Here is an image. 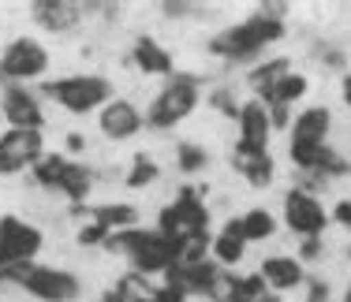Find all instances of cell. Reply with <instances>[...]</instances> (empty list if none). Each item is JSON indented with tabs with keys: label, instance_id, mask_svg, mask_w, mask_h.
Returning <instances> with one entry per match:
<instances>
[{
	"label": "cell",
	"instance_id": "6da1fadb",
	"mask_svg": "<svg viewBox=\"0 0 351 302\" xmlns=\"http://www.w3.org/2000/svg\"><path fill=\"white\" fill-rule=\"evenodd\" d=\"M105 250H112V254H128V262L135 273L149 276V273H169V268L180 262L183 247L180 242H172L169 235L161 231H149V228H128V231H112L105 242Z\"/></svg>",
	"mask_w": 351,
	"mask_h": 302
},
{
	"label": "cell",
	"instance_id": "7a4b0ae2",
	"mask_svg": "<svg viewBox=\"0 0 351 302\" xmlns=\"http://www.w3.org/2000/svg\"><path fill=\"white\" fill-rule=\"evenodd\" d=\"M157 231L169 235L180 247L213 242L210 239V209H206L202 187H180L176 201H169V205L161 209V216H157Z\"/></svg>",
	"mask_w": 351,
	"mask_h": 302
},
{
	"label": "cell",
	"instance_id": "3957f363",
	"mask_svg": "<svg viewBox=\"0 0 351 302\" xmlns=\"http://www.w3.org/2000/svg\"><path fill=\"white\" fill-rule=\"evenodd\" d=\"M284 38V19H273V15L258 12L243 19L239 27H228L221 30L217 38L210 41V53L224 56V60H250V56H258L265 45H273V41Z\"/></svg>",
	"mask_w": 351,
	"mask_h": 302
},
{
	"label": "cell",
	"instance_id": "277c9868",
	"mask_svg": "<svg viewBox=\"0 0 351 302\" xmlns=\"http://www.w3.org/2000/svg\"><path fill=\"white\" fill-rule=\"evenodd\" d=\"M41 94L49 101H56L71 116H90V112H101L108 101H112V82L105 75L79 71V75H64V79H49L41 86Z\"/></svg>",
	"mask_w": 351,
	"mask_h": 302
},
{
	"label": "cell",
	"instance_id": "5b68a950",
	"mask_svg": "<svg viewBox=\"0 0 351 302\" xmlns=\"http://www.w3.org/2000/svg\"><path fill=\"white\" fill-rule=\"evenodd\" d=\"M8 284L23 288L27 295H34L41 302H75L82 295V284L79 276L68 273V268H56V265H19V268H8Z\"/></svg>",
	"mask_w": 351,
	"mask_h": 302
},
{
	"label": "cell",
	"instance_id": "8992f818",
	"mask_svg": "<svg viewBox=\"0 0 351 302\" xmlns=\"http://www.w3.org/2000/svg\"><path fill=\"white\" fill-rule=\"evenodd\" d=\"M195 108H198V82L191 79V75H172V79L157 90V97L149 101L146 127L169 131V127H176V123L187 120Z\"/></svg>",
	"mask_w": 351,
	"mask_h": 302
},
{
	"label": "cell",
	"instance_id": "52a82bcc",
	"mask_svg": "<svg viewBox=\"0 0 351 302\" xmlns=\"http://www.w3.org/2000/svg\"><path fill=\"white\" fill-rule=\"evenodd\" d=\"M49 71V49L34 38H12L0 49V86H27Z\"/></svg>",
	"mask_w": 351,
	"mask_h": 302
},
{
	"label": "cell",
	"instance_id": "ba28073f",
	"mask_svg": "<svg viewBox=\"0 0 351 302\" xmlns=\"http://www.w3.org/2000/svg\"><path fill=\"white\" fill-rule=\"evenodd\" d=\"M329 127H332V112L325 105H314V108H303L291 123V142H288V153H291V164L299 172L314 164V157L325 149V138H329Z\"/></svg>",
	"mask_w": 351,
	"mask_h": 302
},
{
	"label": "cell",
	"instance_id": "9c48e42d",
	"mask_svg": "<svg viewBox=\"0 0 351 302\" xmlns=\"http://www.w3.org/2000/svg\"><path fill=\"white\" fill-rule=\"evenodd\" d=\"M45 247V235L34 228L30 221L8 213L0 216V268H19V265H34L38 250Z\"/></svg>",
	"mask_w": 351,
	"mask_h": 302
},
{
	"label": "cell",
	"instance_id": "30bf717a",
	"mask_svg": "<svg viewBox=\"0 0 351 302\" xmlns=\"http://www.w3.org/2000/svg\"><path fill=\"white\" fill-rule=\"evenodd\" d=\"M41 153H45V138H41V131L8 127L4 134H0V175L27 172V168L38 164Z\"/></svg>",
	"mask_w": 351,
	"mask_h": 302
},
{
	"label": "cell",
	"instance_id": "8fae6325",
	"mask_svg": "<svg viewBox=\"0 0 351 302\" xmlns=\"http://www.w3.org/2000/svg\"><path fill=\"white\" fill-rule=\"evenodd\" d=\"M284 224L295 235H303V239H317V235L325 231V224H329V216H325V205L311 194V190L291 187L288 194H284Z\"/></svg>",
	"mask_w": 351,
	"mask_h": 302
},
{
	"label": "cell",
	"instance_id": "7c38bea8",
	"mask_svg": "<svg viewBox=\"0 0 351 302\" xmlns=\"http://www.w3.org/2000/svg\"><path fill=\"white\" fill-rule=\"evenodd\" d=\"M0 116L19 131H41L45 127V108L41 97L27 86H0Z\"/></svg>",
	"mask_w": 351,
	"mask_h": 302
},
{
	"label": "cell",
	"instance_id": "4fadbf2b",
	"mask_svg": "<svg viewBox=\"0 0 351 302\" xmlns=\"http://www.w3.org/2000/svg\"><path fill=\"white\" fill-rule=\"evenodd\" d=\"M97 127H101V138H108V142H128L146 127V116L138 112L135 101L112 97L101 112H97Z\"/></svg>",
	"mask_w": 351,
	"mask_h": 302
},
{
	"label": "cell",
	"instance_id": "5bb4252c",
	"mask_svg": "<svg viewBox=\"0 0 351 302\" xmlns=\"http://www.w3.org/2000/svg\"><path fill=\"white\" fill-rule=\"evenodd\" d=\"M210 302H277V295L265 288L262 273H247V276L221 273L210 288Z\"/></svg>",
	"mask_w": 351,
	"mask_h": 302
},
{
	"label": "cell",
	"instance_id": "9a60e30c",
	"mask_svg": "<svg viewBox=\"0 0 351 302\" xmlns=\"http://www.w3.org/2000/svg\"><path fill=\"white\" fill-rule=\"evenodd\" d=\"M30 19L49 34H68L86 19V4L82 0H34L30 4Z\"/></svg>",
	"mask_w": 351,
	"mask_h": 302
},
{
	"label": "cell",
	"instance_id": "2e32d148",
	"mask_svg": "<svg viewBox=\"0 0 351 302\" xmlns=\"http://www.w3.org/2000/svg\"><path fill=\"white\" fill-rule=\"evenodd\" d=\"M221 276V265L202 257V262H176L169 273H165V284H176L187 295H210V288Z\"/></svg>",
	"mask_w": 351,
	"mask_h": 302
},
{
	"label": "cell",
	"instance_id": "e0dca14e",
	"mask_svg": "<svg viewBox=\"0 0 351 302\" xmlns=\"http://www.w3.org/2000/svg\"><path fill=\"white\" fill-rule=\"evenodd\" d=\"M239 142L236 146L243 149H269V134H273V123H269V108L262 101H247L239 108Z\"/></svg>",
	"mask_w": 351,
	"mask_h": 302
},
{
	"label": "cell",
	"instance_id": "ac0fdd59",
	"mask_svg": "<svg viewBox=\"0 0 351 302\" xmlns=\"http://www.w3.org/2000/svg\"><path fill=\"white\" fill-rule=\"evenodd\" d=\"M232 168H236L250 187H258V190H265L273 183V175H277V164H273L269 149H243V146H236V153H232Z\"/></svg>",
	"mask_w": 351,
	"mask_h": 302
},
{
	"label": "cell",
	"instance_id": "d6986e66",
	"mask_svg": "<svg viewBox=\"0 0 351 302\" xmlns=\"http://www.w3.org/2000/svg\"><path fill=\"white\" fill-rule=\"evenodd\" d=\"M131 64L142 75H172V53L149 34H138L135 45H131Z\"/></svg>",
	"mask_w": 351,
	"mask_h": 302
},
{
	"label": "cell",
	"instance_id": "ffe728a7",
	"mask_svg": "<svg viewBox=\"0 0 351 302\" xmlns=\"http://www.w3.org/2000/svg\"><path fill=\"white\" fill-rule=\"evenodd\" d=\"M258 273H262V280L269 291H291V288L303 284V262H299V257H284V254L265 257Z\"/></svg>",
	"mask_w": 351,
	"mask_h": 302
},
{
	"label": "cell",
	"instance_id": "44dd1931",
	"mask_svg": "<svg viewBox=\"0 0 351 302\" xmlns=\"http://www.w3.org/2000/svg\"><path fill=\"white\" fill-rule=\"evenodd\" d=\"M90 190H94V168L82 161H68V168L60 172V183H56V194L68 198L71 205H86Z\"/></svg>",
	"mask_w": 351,
	"mask_h": 302
},
{
	"label": "cell",
	"instance_id": "7402d4cb",
	"mask_svg": "<svg viewBox=\"0 0 351 302\" xmlns=\"http://www.w3.org/2000/svg\"><path fill=\"white\" fill-rule=\"evenodd\" d=\"M210 247H213V262H217V265H239V262H243V254H247L243 224H239V221H228Z\"/></svg>",
	"mask_w": 351,
	"mask_h": 302
},
{
	"label": "cell",
	"instance_id": "603a6c76",
	"mask_svg": "<svg viewBox=\"0 0 351 302\" xmlns=\"http://www.w3.org/2000/svg\"><path fill=\"white\" fill-rule=\"evenodd\" d=\"M90 221L101 224L108 235L128 231V228H138V209L128 205V201H105V205H90Z\"/></svg>",
	"mask_w": 351,
	"mask_h": 302
},
{
	"label": "cell",
	"instance_id": "cb8c5ba5",
	"mask_svg": "<svg viewBox=\"0 0 351 302\" xmlns=\"http://www.w3.org/2000/svg\"><path fill=\"white\" fill-rule=\"evenodd\" d=\"M284 75H291V60L288 56H277V60H265V64L250 67L247 82H250V90L258 94V101H265L273 90H277V82L284 79Z\"/></svg>",
	"mask_w": 351,
	"mask_h": 302
},
{
	"label": "cell",
	"instance_id": "d4e9b609",
	"mask_svg": "<svg viewBox=\"0 0 351 302\" xmlns=\"http://www.w3.org/2000/svg\"><path fill=\"white\" fill-rule=\"evenodd\" d=\"M306 90H311V82H306V75H299V71H291V75H284V79L277 82V90H273L269 97L262 101V105H295L299 97H306Z\"/></svg>",
	"mask_w": 351,
	"mask_h": 302
},
{
	"label": "cell",
	"instance_id": "484cf974",
	"mask_svg": "<svg viewBox=\"0 0 351 302\" xmlns=\"http://www.w3.org/2000/svg\"><path fill=\"white\" fill-rule=\"evenodd\" d=\"M157 175H161V168H157L154 157L135 153V157H131L128 175H123V187H128V190H146L149 183H157Z\"/></svg>",
	"mask_w": 351,
	"mask_h": 302
},
{
	"label": "cell",
	"instance_id": "4316f807",
	"mask_svg": "<svg viewBox=\"0 0 351 302\" xmlns=\"http://www.w3.org/2000/svg\"><path fill=\"white\" fill-rule=\"evenodd\" d=\"M239 224H243L247 242H262V239H269V235L277 231V221H273L269 209H247V213L239 216Z\"/></svg>",
	"mask_w": 351,
	"mask_h": 302
},
{
	"label": "cell",
	"instance_id": "83f0119b",
	"mask_svg": "<svg viewBox=\"0 0 351 302\" xmlns=\"http://www.w3.org/2000/svg\"><path fill=\"white\" fill-rule=\"evenodd\" d=\"M64 168H68V157H64V153H41L38 164L30 168V172H34V183H38V187L56 190V183H60V172H64Z\"/></svg>",
	"mask_w": 351,
	"mask_h": 302
},
{
	"label": "cell",
	"instance_id": "f1b7e54d",
	"mask_svg": "<svg viewBox=\"0 0 351 302\" xmlns=\"http://www.w3.org/2000/svg\"><path fill=\"white\" fill-rule=\"evenodd\" d=\"M206 164H210V149L206 146H198V142H180L176 146V168L180 172L195 175V172H206Z\"/></svg>",
	"mask_w": 351,
	"mask_h": 302
},
{
	"label": "cell",
	"instance_id": "f546056e",
	"mask_svg": "<svg viewBox=\"0 0 351 302\" xmlns=\"http://www.w3.org/2000/svg\"><path fill=\"white\" fill-rule=\"evenodd\" d=\"M105 242H108V231L101 228V224L86 221L79 228V247H105Z\"/></svg>",
	"mask_w": 351,
	"mask_h": 302
},
{
	"label": "cell",
	"instance_id": "4dcf8cb0",
	"mask_svg": "<svg viewBox=\"0 0 351 302\" xmlns=\"http://www.w3.org/2000/svg\"><path fill=\"white\" fill-rule=\"evenodd\" d=\"M149 302H187V291H180L176 284H161V288H154Z\"/></svg>",
	"mask_w": 351,
	"mask_h": 302
},
{
	"label": "cell",
	"instance_id": "1f68e13d",
	"mask_svg": "<svg viewBox=\"0 0 351 302\" xmlns=\"http://www.w3.org/2000/svg\"><path fill=\"white\" fill-rule=\"evenodd\" d=\"M217 108H221V112H228V116H239V108H236V101H232V94L228 90H217V94L210 97Z\"/></svg>",
	"mask_w": 351,
	"mask_h": 302
},
{
	"label": "cell",
	"instance_id": "d6a6232c",
	"mask_svg": "<svg viewBox=\"0 0 351 302\" xmlns=\"http://www.w3.org/2000/svg\"><path fill=\"white\" fill-rule=\"evenodd\" d=\"M332 221H337L340 228H348V231H351V198L337 201V209H332Z\"/></svg>",
	"mask_w": 351,
	"mask_h": 302
},
{
	"label": "cell",
	"instance_id": "836d02e7",
	"mask_svg": "<svg viewBox=\"0 0 351 302\" xmlns=\"http://www.w3.org/2000/svg\"><path fill=\"white\" fill-rule=\"evenodd\" d=\"M269 108V123L273 127H288V105H265Z\"/></svg>",
	"mask_w": 351,
	"mask_h": 302
},
{
	"label": "cell",
	"instance_id": "e575fe53",
	"mask_svg": "<svg viewBox=\"0 0 351 302\" xmlns=\"http://www.w3.org/2000/svg\"><path fill=\"white\" fill-rule=\"evenodd\" d=\"M306 302H329V284H325V280H314V284H311V295H306Z\"/></svg>",
	"mask_w": 351,
	"mask_h": 302
},
{
	"label": "cell",
	"instance_id": "d590c367",
	"mask_svg": "<svg viewBox=\"0 0 351 302\" xmlns=\"http://www.w3.org/2000/svg\"><path fill=\"white\" fill-rule=\"evenodd\" d=\"M157 8H161L165 15H191L198 4H172V0H165V4H157Z\"/></svg>",
	"mask_w": 351,
	"mask_h": 302
},
{
	"label": "cell",
	"instance_id": "8d00e7d4",
	"mask_svg": "<svg viewBox=\"0 0 351 302\" xmlns=\"http://www.w3.org/2000/svg\"><path fill=\"white\" fill-rule=\"evenodd\" d=\"M64 146H68V153H82V149H86V138H82L79 131H71V134H68V142H64Z\"/></svg>",
	"mask_w": 351,
	"mask_h": 302
},
{
	"label": "cell",
	"instance_id": "74e56055",
	"mask_svg": "<svg viewBox=\"0 0 351 302\" xmlns=\"http://www.w3.org/2000/svg\"><path fill=\"white\" fill-rule=\"evenodd\" d=\"M322 254V239H303V257L311 262V257Z\"/></svg>",
	"mask_w": 351,
	"mask_h": 302
},
{
	"label": "cell",
	"instance_id": "f35d334b",
	"mask_svg": "<svg viewBox=\"0 0 351 302\" xmlns=\"http://www.w3.org/2000/svg\"><path fill=\"white\" fill-rule=\"evenodd\" d=\"M97 302H123V299H120V295H116V288H112V291H105V295H101V299H97Z\"/></svg>",
	"mask_w": 351,
	"mask_h": 302
},
{
	"label": "cell",
	"instance_id": "ab89813d",
	"mask_svg": "<svg viewBox=\"0 0 351 302\" xmlns=\"http://www.w3.org/2000/svg\"><path fill=\"white\" fill-rule=\"evenodd\" d=\"M344 105L351 108V75H348V79H344Z\"/></svg>",
	"mask_w": 351,
	"mask_h": 302
},
{
	"label": "cell",
	"instance_id": "60d3db41",
	"mask_svg": "<svg viewBox=\"0 0 351 302\" xmlns=\"http://www.w3.org/2000/svg\"><path fill=\"white\" fill-rule=\"evenodd\" d=\"M344 302H351V284H348V291H344Z\"/></svg>",
	"mask_w": 351,
	"mask_h": 302
},
{
	"label": "cell",
	"instance_id": "b9f144b4",
	"mask_svg": "<svg viewBox=\"0 0 351 302\" xmlns=\"http://www.w3.org/2000/svg\"><path fill=\"white\" fill-rule=\"evenodd\" d=\"M0 123H4V116H0Z\"/></svg>",
	"mask_w": 351,
	"mask_h": 302
},
{
	"label": "cell",
	"instance_id": "7bdbcfd3",
	"mask_svg": "<svg viewBox=\"0 0 351 302\" xmlns=\"http://www.w3.org/2000/svg\"><path fill=\"white\" fill-rule=\"evenodd\" d=\"M348 257H351V250H348Z\"/></svg>",
	"mask_w": 351,
	"mask_h": 302
}]
</instances>
